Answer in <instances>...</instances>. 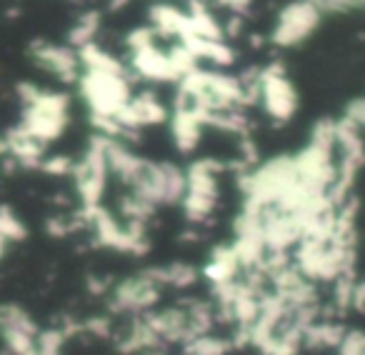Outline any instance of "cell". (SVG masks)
<instances>
[{
    "mask_svg": "<svg viewBox=\"0 0 365 355\" xmlns=\"http://www.w3.org/2000/svg\"><path fill=\"white\" fill-rule=\"evenodd\" d=\"M130 195L153 210L160 205H178L185 195V170L175 163L143 160L130 183Z\"/></svg>",
    "mask_w": 365,
    "mask_h": 355,
    "instance_id": "cell-1",
    "label": "cell"
},
{
    "mask_svg": "<svg viewBox=\"0 0 365 355\" xmlns=\"http://www.w3.org/2000/svg\"><path fill=\"white\" fill-rule=\"evenodd\" d=\"M78 83H81V93L91 108V115L96 118H115L133 98L128 73L86 71L81 73Z\"/></svg>",
    "mask_w": 365,
    "mask_h": 355,
    "instance_id": "cell-2",
    "label": "cell"
},
{
    "mask_svg": "<svg viewBox=\"0 0 365 355\" xmlns=\"http://www.w3.org/2000/svg\"><path fill=\"white\" fill-rule=\"evenodd\" d=\"M218 170L213 160H195L185 170V195H182V215L190 223H205L218 205Z\"/></svg>",
    "mask_w": 365,
    "mask_h": 355,
    "instance_id": "cell-3",
    "label": "cell"
},
{
    "mask_svg": "<svg viewBox=\"0 0 365 355\" xmlns=\"http://www.w3.org/2000/svg\"><path fill=\"white\" fill-rule=\"evenodd\" d=\"M68 106H71V101H68V96H63V93L41 91L36 96V101L23 106L26 113H23V123L18 128H21L26 135H31L33 140L48 145L51 140L61 138L63 130H66Z\"/></svg>",
    "mask_w": 365,
    "mask_h": 355,
    "instance_id": "cell-4",
    "label": "cell"
},
{
    "mask_svg": "<svg viewBox=\"0 0 365 355\" xmlns=\"http://www.w3.org/2000/svg\"><path fill=\"white\" fill-rule=\"evenodd\" d=\"M160 295L163 288L148 275V270H143V273L130 275V278L120 280L108 290V308L118 315L140 318V315L150 313L155 308Z\"/></svg>",
    "mask_w": 365,
    "mask_h": 355,
    "instance_id": "cell-5",
    "label": "cell"
},
{
    "mask_svg": "<svg viewBox=\"0 0 365 355\" xmlns=\"http://www.w3.org/2000/svg\"><path fill=\"white\" fill-rule=\"evenodd\" d=\"M258 103L275 123H288L298 113V93L280 66L265 68L258 76Z\"/></svg>",
    "mask_w": 365,
    "mask_h": 355,
    "instance_id": "cell-6",
    "label": "cell"
},
{
    "mask_svg": "<svg viewBox=\"0 0 365 355\" xmlns=\"http://www.w3.org/2000/svg\"><path fill=\"white\" fill-rule=\"evenodd\" d=\"M320 18H323V13L310 0H295L280 11L273 33H270V41L278 48L300 46L315 33V28L320 26Z\"/></svg>",
    "mask_w": 365,
    "mask_h": 355,
    "instance_id": "cell-7",
    "label": "cell"
},
{
    "mask_svg": "<svg viewBox=\"0 0 365 355\" xmlns=\"http://www.w3.org/2000/svg\"><path fill=\"white\" fill-rule=\"evenodd\" d=\"M38 323L26 308L16 303H0V338L6 343L8 355H36Z\"/></svg>",
    "mask_w": 365,
    "mask_h": 355,
    "instance_id": "cell-8",
    "label": "cell"
},
{
    "mask_svg": "<svg viewBox=\"0 0 365 355\" xmlns=\"http://www.w3.org/2000/svg\"><path fill=\"white\" fill-rule=\"evenodd\" d=\"M33 56H36L38 66L46 68L48 73H53L56 78L66 83H73L81 78V61H78V53L73 48L63 46H48V43H38L33 48Z\"/></svg>",
    "mask_w": 365,
    "mask_h": 355,
    "instance_id": "cell-9",
    "label": "cell"
},
{
    "mask_svg": "<svg viewBox=\"0 0 365 355\" xmlns=\"http://www.w3.org/2000/svg\"><path fill=\"white\" fill-rule=\"evenodd\" d=\"M203 128L205 120L203 115L198 113H190V110H175L170 115V135L173 143L180 153H193L198 148L200 138H203Z\"/></svg>",
    "mask_w": 365,
    "mask_h": 355,
    "instance_id": "cell-10",
    "label": "cell"
},
{
    "mask_svg": "<svg viewBox=\"0 0 365 355\" xmlns=\"http://www.w3.org/2000/svg\"><path fill=\"white\" fill-rule=\"evenodd\" d=\"M240 270L243 268H240V260H238V255H235L233 245H220V248H215L213 253H210L208 263L200 270V275H205V280H208L213 288H220V285H228V283H233V280H238Z\"/></svg>",
    "mask_w": 365,
    "mask_h": 355,
    "instance_id": "cell-11",
    "label": "cell"
},
{
    "mask_svg": "<svg viewBox=\"0 0 365 355\" xmlns=\"http://www.w3.org/2000/svg\"><path fill=\"white\" fill-rule=\"evenodd\" d=\"M153 280H155L160 288H190L193 283H198L200 270H195L188 263H170V265H158V268L148 270Z\"/></svg>",
    "mask_w": 365,
    "mask_h": 355,
    "instance_id": "cell-12",
    "label": "cell"
},
{
    "mask_svg": "<svg viewBox=\"0 0 365 355\" xmlns=\"http://www.w3.org/2000/svg\"><path fill=\"white\" fill-rule=\"evenodd\" d=\"M345 328L330 320H315L305 328L303 335V348H338L340 338H343Z\"/></svg>",
    "mask_w": 365,
    "mask_h": 355,
    "instance_id": "cell-13",
    "label": "cell"
},
{
    "mask_svg": "<svg viewBox=\"0 0 365 355\" xmlns=\"http://www.w3.org/2000/svg\"><path fill=\"white\" fill-rule=\"evenodd\" d=\"M230 350H233V340L215 333L198 335L185 343V355H228Z\"/></svg>",
    "mask_w": 365,
    "mask_h": 355,
    "instance_id": "cell-14",
    "label": "cell"
},
{
    "mask_svg": "<svg viewBox=\"0 0 365 355\" xmlns=\"http://www.w3.org/2000/svg\"><path fill=\"white\" fill-rule=\"evenodd\" d=\"M26 223L8 205H0V238L8 240V243H21V240H26Z\"/></svg>",
    "mask_w": 365,
    "mask_h": 355,
    "instance_id": "cell-15",
    "label": "cell"
},
{
    "mask_svg": "<svg viewBox=\"0 0 365 355\" xmlns=\"http://www.w3.org/2000/svg\"><path fill=\"white\" fill-rule=\"evenodd\" d=\"M335 355H365V333L363 330H348L345 328L343 338H340Z\"/></svg>",
    "mask_w": 365,
    "mask_h": 355,
    "instance_id": "cell-16",
    "label": "cell"
},
{
    "mask_svg": "<svg viewBox=\"0 0 365 355\" xmlns=\"http://www.w3.org/2000/svg\"><path fill=\"white\" fill-rule=\"evenodd\" d=\"M73 165H76V163H73L71 158H63V155L46 158V160L41 163L43 170L51 173V175H66V173H73Z\"/></svg>",
    "mask_w": 365,
    "mask_h": 355,
    "instance_id": "cell-17",
    "label": "cell"
},
{
    "mask_svg": "<svg viewBox=\"0 0 365 355\" xmlns=\"http://www.w3.org/2000/svg\"><path fill=\"white\" fill-rule=\"evenodd\" d=\"M345 118H348V120L353 123V125L358 128V130L365 133V96L350 103L348 110H345Z\"/></svg>",
    "mask_w": 365,
    "mask_h": 355,
    "instance_id": "cell-18",
    "label": "cell"
},
{
    "mask_svg": "<svg viewBox=\"0 0 365 355\" xmlns=\"http://www.w3.org/2000/svg\"><path fill=\"white\" fill-rule=\"evenodd\" d=\"M215 3L233 13H243V11H248V6H250V0H215Z\"/></svg>",
    "mask_w": 365,
    "mask_h": 355,
    "instance_id": "cell-19",
    "label": "cell"
},
{
    "mask_svg": "<svg viewBox=\"0 0 365 355\" xmlns=\"http://www.w3.org/2000/svg\"><path fill=\"white\" fill-rule=\"evenodd\" d=\"M8 245H11V243H8V240H3V238H0V260L6 258V253H8Z\"/></svg>",
    "mask_w": 365,
    "mask_h": 355,
    "instance_id": "cell-20",
    "label": "cell"
}]
</instances>
